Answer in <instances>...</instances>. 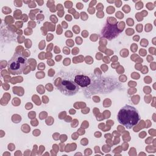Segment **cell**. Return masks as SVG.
I'll list each match as a JSON object with an SVG mask.
<instances>
[{
	"label": "cell",
	"instance_id": "2",
	"mask_svg": "<svg viewBox=\"0 0 156 156\" xmlns=\"http://www.w3.org/2000/svg\"><path fill=\"white\" fill-rule=\"evenodd\" d=\"M27 65V58L20 53H15L8 62L9 71L13 75L21 74Z\"/></svg>",
	"mask_w": 156,
	"mask_h": 156
},
{
	"label": "cell",
	"instance_id": "3",
	"mask_svg": "<svg viewBox=\"0 0 156 156\" xmlns=\"http://www.w3.org/2000/svg\"><path fill=\"white\" fill-rule=\"evenodd\" d=\"M58 89L65 95L73 96L77 93L79 87L75 82L69 80H63L58 86Z\"/></svg>",
	"mask_w": 156,
	"mask_h": 156
},
{
	"label": "cell",
	"instance_id": "1",
	"mask_svg": "<svg viewBox=\"0 0 156 156\" xmlns=\"http://www.w3.org/2000/svg\"><path fill=\"white\" fill-rule=\"evenodd\" d=\"M118 120L127 129H131L139 122L140 115L135 107L127 105L119 111Z\"/></svg>",
	"mask_w": 156,
	"mask_h": 156
},
{
	"label": "cell",
	"instance_id": "4",
	"mask_svg": "<svg viewBox=\"0 0 156 156\" xmlns=\"http://www.w3.org/2000/svg\"><path fill=\"white\" fill-rule=\"evenodd\" d=\"M121 32V30H119L117 23L112 24L107 22L102 30V36L110 40L116 37Z\"/></svg>",
	"mask_w": 156,
	"mask_h": 156
},
{
	"label": "cell",
	"instance_id": "5",
	"mask_svg": "<svg viewBox=\"0 0 156 156\" xmlns=\"http://www.w3.org/2000/svg\"><path fill=\"white\" fill-rule=\"evenodd\" d=\"M74 82L82 87L88 86L91 83V80L89 77L85 75H77L74 78Z\"/></svg>",
	"mask_w": 156,
	"mask_h": 156
}]
</instances>
